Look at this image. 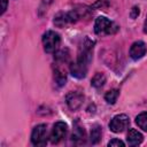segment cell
Listing matches in <instances>:
<instances>
[{"label":"cell","mask_w":147,"mask_h":147,"mask_svg":"<svg viewBox=\"0 0 147 147\" xmlns=\"http://www.w3.org/2000/svg\"><path fill=\"white\" fill-rule=\"evenodd\" d=\"M138 15H139V8L133 7V8H132V11H131V17L134 18V17H137Z\"/></svg>","instance_id":"17"},{"label":"cell","mask_w":147,"mask_h":147,"mask_svg":"<svg viewBox=\"0 0 147 147\" xmlns=\"http://www.w3.org/2000/svg\"><path fill=\"white\" fill-rule=\"evenodd\" d=\"M1 3H2V7H1V14H3L5 10L7 9V0H1Z\"/></svg>","instance_id":"18"},{"label":"cell","mask_w":147,"mask_h":147,"mask_svg":"<svg viewBox=\"0 0 147 147\" xmlns=\"http://www.w3.org/2000/svg\"><path fill=\"white\" fill-rule=\"evenodd\" d=\"M60 36L54 32V31H47L44 36H42V44H44V48L47 53H52L54 52L59 45H60Z\"/></svg>","instance_id":"3"},{"label":"cell","mask_w":147,"mask_h":147,"mask_svg":"<svg viewBox=\"0 0 147 147\" xmlns=\"http://www.w3.org/2000/svg\"><path fill=\"white\" fill-rule=\"evenodd\" d=\"M100 138H101V127L99 125H94L93 129L91 130L90 140H91L92 144H98Z\"/></svg>","instance_id":"12"},{"label":"cell","mask_w":147,"mask_h":147,"mask_svg":"<svg viewBox=\"0 0 147 147\" xmlns=\"http://www.w3.org/2000/svg\"><path fill=\"white\" fill-rule=\"evenodd\" d=\"M94 42L90 39H85L83 45L80 46V49L78 52V56L75 63L70 65V72L76 78H84L86 76L88 63L92 60V51H93Z\"/></svg>","instance_id":"1"},{"label":"cell","mask_w":147,"mask_h":147,"mask_svg":"<svg viewBox=\"0 0 147 147\" xmlns=\"http://www.w3.org/2000/svg\"><path fill=\"white\" fill-rule=\"evenodd\" d=\"M67 130H68V126H67L65 123H63V122H57V123H55L54 126H53L51 137H49L51 142H52V144H57V142H60V141L64 138V136H65V133H67Z\"/></svg>","instance_id":"6"},{"label":"cell","mask_w":147,"mask_h":147,"mask_svg":"<svg viewBox=\"0 0 147 147\" xmlns=\"http://www.w3.org/2000/svg\"><path fill=\"white\" fill-rule=\"evenodd\" d=\"M126 140H127V144L130 146H137V145L141 144V141H142V134L140 132H138L136 129H131L129 131V133H127Z\"/></svg>","instance_id":"9"},{"label":"cell","mask_w":147,"mask_h":147,"mask_svg":"<svg viewBox=\"0 0 147 147\" xmlns=\"http://www.w3.org/2000/svg\"><path fill=\"white\" fill-rule=\"evenodd\" d=\"M85 136V132H84V129L82 126H79L78 124L75 125V129H74V132H72V136H71V139L74 141H78V140H82Z\"/></svg>","instance_id":"14"},{"label":"cell","mask_w":147,"mask_h":147,"mask_svg":"<svg viewBox=\"0 0 147 147\" xmlns=\"http://www.w3.org/2000/svg\"><path fill=\"white\" fill-rule=\"evenodd\" d=\"M136 123L137 125L142 129L144 131L147 132V113H141L136 117Z\"/></svg>","instance_id":"13"},{"label":"cell","mask_w":147,"mask_h":147,"mask_svg":"<svg viewBox=\"0 0 147 147\" xmlns=\"http://www.w3.org/2000/svg\"><path fill=\"white\" fill-rule=\"evenodd\" d=\"M108 146L109 147H114V146H117V147H123L124 146V142L122 141V140H119V139H113V140H110L109 142H108Z\"/></svg>","instance_id":"16"},{"label":"cell","mask_w":147,"mask_h":147,"mask_svg":"<svg viewBox=\"0 0 147 147\" xmlns=\"http://www.w3.org/2000/svg\"><path fill=\"white\" fill-rule=\"evenodd\" d=\"M144 30H145V32L147 33V20H146V22H145V29H144Z\"/></svg>","instance_id":"19"},{"label":"cell","mask_w":147,"mask_h":147,"mask_svg":"<svg viewBox=\"0 0 147 147\" xmlns=\"http://www.w3.org/2000/svg\"><path fill=\"white\" fill-rule=\"evenodd\" d=\"M55 60L56 62L63 64V63H68L69 62V51L68 49H62V51H59L56 54H55Z\"/></svg>","instance_id":"11"},{"label":"cell","mask_w":147,"mask_h":147,"mask_svg":"<svg viewBox=\"0 0 147 147\" xmlns=\"http://www.w3.org/2000/svg\"><path fill=\"white\" fill-rule=\"evenodd\" d=\"M129 125H130L129 116H126L125 114H119L113 117V119L109 123V129L115 133H119L123 132L125 129H127Z\"/></svg>","instance_id":"4"},{"label":"cell","mask_w":147,"mask_h":147,"mask_svg":"<svg viewBox=\"0 0 147 147\" xmlns=\"http://www.w3.org/2000/svg\"><path fill=\"white\" fill-rule=\"evenodd\" d=\"M118 94H119V91L118 90H110L109 92L106 93L105 95V99L108 103H115L117 98H118Z\"/></svg>","instance_id":"15"},{"label":"cell","mask_w":147,"mask_h":147,"mask_svg":"<svg viewBox=\"0 0 147 147\" xmlns=\"http://www.w3.org/2000/svg\"><path fill=\"white\" fill-rule=\"evenodd\" d=\"M117 30V26L108 18L100 16L95 20L94 23V32L99 36H105V34H111Z\"/></svg>","instance_id":"2"},{"label":"cell","mask_w":147,"mask_h":147,"mask_svg":"<svg viewBox=\"0 0 147 147\" xmlns=\"http://www.w3.org/2000/svg\"><path fill=\"white\" fill-rule=\"evenodd\" d=\"M47 125H37L31 134V141L34 146H45L47 142Z\"/></svg>","instance_id":"5"},{"label":"cell","mask_w":147,"mask_h":147,"mask_svg":"<svg viewBox=\"0 0 147 147\" xmlns=\"http://www.w3.org/2000/svg\"><path fill=\"white\" fill-rule=\"evenodd\" d=\"M105 83H106V76H105L103 74H101V72L95 74V75L93 76L92 80H91L92 86H94V87H96V88L102 87V86L105 85Z\"/></svg>","instance_id":"10"},{"label":"cell","mask_w":147,"mask_h":147,"mask_svg":"<svg viewBox=\"0 0 147 147\" xmlns=\"http://www.w3.org/2000/svg\"><path fill=\"white\" fill-rule=\"evenodd\" d=\"M147 52V46L144 41H136L132 44L130 48V56L133 60H139L141 59Z\"/></svg>","instance_id":"7"},{"label":"cell","mask_w":147,"mask_h":147,"mask_svg":"<svg viewBox=\"0 0 147 147\" xmlns=\"http://www.w3.org/2000/svg\"><path fill=\"white\" fill-rule=\"evenodd\" d=\"M83 100L84 96L79 92H70L67 95V103L72 110H77L78 108H80V106L83 105Z\"/></svg>","instance_id":"8"}]
</instances>
